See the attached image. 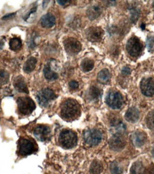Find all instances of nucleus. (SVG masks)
<instances>
[{
    "instance_id": "obj_1",
    "label": "nucleus",
    "mask_w": 154,
    "mask_h": 174,
    "mask_svg": "<svg viewBox=\"0 0 154 174\" xmlns=\"http://www.w3.org/2000/svg\"><path fill=\"white\" fill-rule=\"evenodd\" d=\"M81 114L80 106L77 101L69 98L62 103L61 106V116L64 120L71 121L79 117Z\"/></svg>"
},
{
    "instance_id": "obj_2",
    "label": "nucleus",
    "mask_w": 154,
    "mask_h": 174,
    "mask_svg": "<svg viewBox=\"0 0 154 174\" xmlns=\"http://www.w3.org/2000/svg\"><path fill=\"white\" fill-rule=\"evenodd\" d=\"M77 135L72 130L64 129L61 132L59 137L60 145L64 148L70 149L74 147L77 143Z\"/></svg>"
},
{
    "instance_id": "obj_3",
    "label": "nucleus",
    "mask_w": 154,
    "mask_h": 174,
    "mask_svg": "<svg viewBox=\"0 0 154 174\" xmlns=\"http://www.w3.org/2000/svg\"><path fill=\"white\" fill-rule=\"evenodd\" d=\"M18 111L23 116L29 115L35 109V104L31 98L28 97H22L17 99Z\"/></svg>"
},
{
    "instance_id": "obj_4",
    "label": "nucleus",
    "mask_w": 154,
    "mask_h": 174,
    "mask_svg": "<svg viewBox=\"0 0 154 174\" xmlns=\"http://www.w3.org/2000/svg\"><path fill=\"white\" fill-rule=\"evenodd\" d=\"M102 133L96 129H87L84 133V140L87 145L94 146L98 145L102 140Z\"/></svg>"
},
{
    "instance_id": "obj_5",
    "label": "nucleus",
    "mask_w": 154,
    "mask_h": 174,
    "mask_svg": "<svg viewBox=\"0 0 154 174\" xmlns=\"http://www.w3.org/2000/svg\"><path fill=\"white\" fill-rule=\"evenodd\" d=\"M143 44L136 36L131 37L126 43V50L131 56L136 57L141 54Z\"/></svg>"
},
{
    "instance_id": "obj_6",
    "label": "nucleus",
    "mask_w": 154,
    "mask_h": 174,
    "mask_svg": "<svg viewBox=\"0 0 154 174\" xmlns=\"http://www.w3.org/2000/svg\"><path fill=\"white\" fill-rule=\"evenodd\" d=\"M55 98H56V94L54 93V91L49 88L41 90L36 96L38 103L44 107L47 106L51 102L55 99Z\"/></svg>"
},
{
    "instance_id": "obj_7",
    "label": "nucleus",
    "mask_w": 154,
    "mask_h": 174,
    "mask_svg": "<svg viewBox=\"0 0 154 174\" xmlns=\"http://www.w3.org/2000/svg\"><path fill=\"white\" fill-rule=\"evenodd\" d=\"M106 102L113 109H119L122 106L123 100L120 93L116 91H111L108 93L106 98Z\"/></svg>"
},
{
    "instance_id": "obj_8",
    "label": "nucleus",
    "mask_w": 154,
    "mask_h": 174,
    "mask_svg": "<svg viewBox=\"0 0 154 174\" xmlns=\"http://www.w3.org/2000/svg\"><path fill=\"white\" fill-rule=\"evenodd\" d=\"M36 144L30 139L23 138L19 144V152L22 155H30L36 151Z\"/></svg>"
},
{
    "instance_id": "obj_9",
    "label": "nucleus",
    "mask_w": 154,
    "mask_h": 174,
    "mask_svg": "<svg viewBox=\"0 0 154 174\" xmlns=\"http://www.w3.org/2000/svg\"><path fill=\"white\" fill-rule=\"evenodd\" d=\"M64 45L68 54L74 55L79 53L81 49V44L79 41L74 38L70 37L64 40Z\"/></svg>"
},
{
    "instance_id": "obj_10",
    "label": "nucleus",
    "mask_w": 154,
    "mask_h": 174,
    "mask_svg": "<svg viewBox=\"0 0 154 174\" xmlns=\"http://www.w3.org/2000/svg\"><path fill=\"white\" fill-rule=\"evenodd\" d=\"M34 135L38 140L46 141L51 136V129L46 125H38L34 129Z\"/></svg>"
},
{
    "instance_id": "obj_11",
    "label": "nucleus",
    "mask_w": 154,
    "mask_h": 174,
    "mask_svg": "<svg viewBox=\"0 0 154 174\" xmlns=\"http://www.w3.org/2000/svg\"><path fill=\"white\" fill-rule=\"evenodd\" d=\"M109 147L114 151H120L126 146V141L122 135L115 134L111 137L109 142Z\"/></svg>"
},
{
    "instance_id": "obj_12",
    "label": "nucleus",
    "mask_w": 154,
    "mask_h": 174,
    "mask_svg": "<svg viewBox=\"0 0 154 174\" xmlns=\"http://www.w3.org/2000/svg\"><path fill=\"white\" fill-rule=\"evenodd\" d=\"M85 34H86L87 39L90 42H96L102 39L104 33H103V29L100 27H93L87 29Z\"/></svg>"
},
{
    "instance_id": "obj_13",
    "label": "nucleus",
    "mask_w": 154,
    "mask_h": 174,
    "mask_svg": "<svg viewBox=\"0 0 154 174\" xmlns=\"http://www.w3.org/2000/svg\"><path fill=\"white\" fill-rule=\"evenodd\" d=\"M141 92L146 97L154 95V81L152 78H144L141 82Z\"/></svg>"
},
{
    "instance_id": "obj_14",
    "label": "nucleus",
    "mask_w": 154,
    "mask_h": 174,
    "mask_svg": "<svg viewBox=\"0 0 154 174\" xmlns=\"http://www.w3.org/2000/svg\"><path fill=\"white\" fill-rule=\"evenodd\" d=\"M131 139L134 146L135 147H141L146 142L147 136L144 132L142 131H135L131 136Z\"/></svg>"
},
{
    "instance_id": "obj_15",
    "label": "nucleus",
    "mask_w": 154,
    "mask_h": 174,
    "mask_svg": "<svg viewBox=\"0 0 154 174\" xmlns=\"http://www.w3.org/2000/svg\"><path fill=\"white\" fill-rule=\"evenodd\" d=\"M14 86L18 91L22 93H28V88L26 81L22 76H19L15 78L14 81Z\"/></svg>"
},
{
    "instance_id": "obj_16",
    "label": "nucleus",
    "mask_w": 154,
    "mask_h": 174,
    "mask_svg": "<svg viewBox=\"0 0 154 174\" xmlns=\"http://www.w3.org/2000/svg\"><path fill=\"white\" fill-rule=\"evenodd\" d=\"M111 131L113 132L114 135H122L124 132L126 131V125L119 120H115L111 121Z\"/></svg>"
},
{
    "instance_id": "obj_17",
    "label": "nucleus",
    "mask_w": 154,
    "mask_h": 174,
    "mask_svg": "<svg viewBox=\"0 0 154 174\" xmlns=\"http://www.w3.org/2000/svg\"><path fill=\"white\" fill-rule=\"evenodd\" d=\"M139 111L135 107H131L128 109L125 114V118L128 121L131 123H135L139 119Z\"/></svg>"
},
{
    "instance_id": "obj_18",
    "label": "nucleus",
    "mask_w": 154,
    "mask_h": 174,
    "mask_svg": "<svg viewBox=\"0 0 154 174\" xmlns=\"http://www.w3.org/2000/svg\"><path fill=\"white\" fill-rule=\"evenodd\" d=\"M55 23H56V19L51 14H47L41 19V24L42 27L47 28H50L54 26Z\"/></svg>"
},
{
    "instance_id": "obj_19",
    "label": "nucleus",
    "mask_w": 154,
    "mask_h": 174,
    "mask_svg": "<svg viewBox=\"0 0 154 174\" xmlns=\"http://www.w3.org/2000/svg\"><path fill=\"white\" fill-rule=\"evenodd\" d=\"M102 14V9L97 5H94L87 10V16L91 20H94L99 17Z\"/></svg>"
},
{
    "instance_id": "obj_20",
    "label": "nucleus",
    "mask_w": 154,
    "mask_h": 174,
    "mask_svg": "<svg viewBox=\"0 0 154 174\" xmlns=\"http://www.w3.org/2000/svg\"><path fill=\"white\" fill-rule=\"evenodd\" d=\"M111 73L107 68H103L98 74L97 80L98 82L102 84H106L111 79Z\"/></svg>"
},
{
    "instance_id": "obj_21",
    "label": "nucleus",
    "mask_w": 154,
    "mask_h": 174,
    "mask_svg": "<svg viewBox=\"0 0 154 174\" xmlns=\"http://www.w3.org/2000/svg\"><path fill=\"white\" fill-rule=\"evenodd\" d=\"M146 171L141 162H135L131 168V174H146Z\"/></svg>"
},
{
    "instance_id": "obj_22",
    "label": "nucleus",
    "mask_w": 154,
    "mask_h": 174,
    "mask_svg": "<svg viewBox=\"0 0 154 174\" xmlns=\"http://www.w3.org/2000/svg\"><path fill=\"white\" fill-rule=\"evenodd\" d=\"M44 74L46 79L49 81H54L58 78V74L53 71L49 65H46L44 68Z\"/></svg>"
},
{
    "instance_id": "obj_23",
    "label": "nucleus",
    "mask_w": 154,
    "mask_h": 174,
    "mask_svg": "<svg viewBox=\"0 0 154 174\" xmlns=\"http://www.w3.org/2000/svg\"><path fill=\"white\" fill-rule=\"evenodd\" d=\"M91 174H100L103 171V166L98 161H94L89 169Z\"/></svg>"
},
{
    "instance_id": "obj_24",
    "label": "nucleus",
    "mask_w": 154,
    "mask_h": 174,
    "mask_svg": "<svg viewBox=\"0 0 154 174\" xmlns=\"http://www.w3.org/2000/svg\"><path fill=\"white\" fill-rule=\"evenodd\" d=\"M36 59L34 57H30L26 61L24 66V71L26 73H30L35 68Z\"/></svg>"
},
{
    "instance_id": "obj_25",
    "label": "nucleus",
    "mask_w": 154,
    "mask_h": 174,
    "mask_svg": "<svg viewBox=\"0 0 154 174\" xmlns=\"http://www.w3.org/2000/svg\"><path fill=\"white\" fill-rule=\"evenodd\" d=\"M94 66V62L93 60L90 59H85L82 61L81 64V66L82 70L85 72H90L91 70L93 69Z\"/></svg>"
},
{
    "instance_id": "obj_26",
    "label": "nucleus",
    "mask_w": 154,
    "mask_h": 174,
    "mask_svg": "<svg viewBox=\"0 0 154 174\" xmlns=\"http://www.w3.org/2000/svg\"><path fill=\"white\" fill-rule=\"evenodd\" d=\"M89 97L91 98V99L96 101V100H98V98L101 97L102 92H101V90L98 88V87L93 86H91L90 89H89Z\"/></svg>"
},
{
    "instance_id": "obj_27",
    "label": "nucleus",
    "mask_w": 154,
    "mask_h": 174,
    "mask_svg": "<svg viewBox=\"0 0 154 174\" xmlns=\"http://www.w3.org/2000/svg\"><path fill=\"white\" fill-rule=\"evenodd\" d=\"M22 45V42L19 38H12L10 39V49L13 51H18L21 49Z\"/></svg>"
},
{
    "instance_id": "obj_28",
    "label": "nucleus",
    "mask_w": 154,
    "mask_h": 174,
    "mask_svg": "<svg viewBox=\"0 0 154 174\" xmlns=\"http://www.w3.org/2000/svg\"><path fill=\"white\" fill-rule=\"evenodd\" d=\"M110 169H111V173L113 174H121L123 173L122 167L116 161H114L113 163L111 164Z\"/></svg>"
},
{
    "instance_id": "obj_29",
    "label": "nucleus",
    "mask_w": 154,
    "mask_h": 174,
    "mask_svg": "<svg viewBox=\"0 0 154 174\" xmlns=\"http://www.w3.org/2000/svg\"><path fill=\"white\" fill-rule=\"evenodd\" d=\"M131 13V20L133 23L137 22L140 16V10L137 7H132L130 11Z\"/></svg>"
},
{
    "instance_id": "obj_30",
    "label": "nucleus",
    "mask_w": 154,
    "mask_h": 174,
    "mask_svg": "<svg viewBox=\"0 0 154 174\" xmlns=\"http://www.w3.org/2000/svg\"><path fill=\"white\" fill-rule=\"evenodd\" d=\"M9 73L6 71L0 70V86L7 84L9 81Z\"/></svg>"
},
{
    "instance_id": "obj_31",
    "label": "nucleus",
    "mask_w": 154,
    "mask_h": 174,
    "mask_svg": "<svg viewBox=\"0 0 154 174\" xmlns=\"http://www.w3.org/2000/svg\"><path fill=\"white\" fill-rule=\"evenodd\" d=\"M146 123L149 129L154 130V110L148 114L146 118Z\"/></svg>"
},
{
    "instance_id": "obj_32",
    "label": "nucleus",
    "mask_w": 154,
    "mask_h": 174,
    "mask_svg": "<svg viewBox=\"0 0 154 174\" xmlns=\"http://www.w3.org/2000/svg\"><path fill=\"white\" fill-rule=\"evenodd\" d=\"M146 46L149 52H154V36H148L146 40Z\"/></svg>"
},
{
    "instance_id": "obj_33",
    "label": "nucleus",
    "mask_w": 154,
    "mask_h": 174,
    "mask_svg": "<svg viewBox=\"0 0 154 174\" xmlns=\"http://www.w3.org/2000/svg\"><path fill=\"white\" fill-rule=\"evenodd\" d=\"M131 68L128 67V66H124V67H123L122 68V70H121V73L123 75H125V76H127V75H129L131 74Z\"/></svg>"
},
{
    "instance_id": "obj_34",
    "label": "nucleus",
    "mask_w": 154,
    "mask_h": 174,
    "mask_svg": "<svg viewBox=\"0 0 154 174\" xmlns=\"http://www.w3.org/2000/svg\"><path fill=\"white\" fill-rule=\"evenodd\" d=\"M69 87L72 89H77L79 87V83L77 81H74V80L71 81L69 82Z\"/></svg>"
},
{
    "instance_id": "obj_35",
    "label": "nucleus",
    "mask_w": 154,
    "mask_h": 174,
    "mask_svg": "<svg viewBox=\"0 0 154 174\" xmlns=\"http://www.w3.org/2000/svg\"><path fill=\"white\" fill-rule=\"evenodd\" d=\"M57 2H58V3L60 4V5L65 6V5H66V4H68L69 3L70 1H66V0H65V1H63V0H61H61H58Z\"/></svg>"
},
{
    "instance_id": "obj_36",
    "label": "nucleus",
    "mask_w": 154,
    "mask_h": 174,
    "mask_svg": "<svg viewBox=\"0 0 154 174\" xmlns=\"http://www.w3.org/2000/svg\"><path fill=\"white\" fill-rule=\"evenodd\" d=\"M148 174H154V166H151L149 167L148 170Z\"/></svg>"
},
{
    "instance_id": "obj_37",
    "label": "nucleus",
    "mask_w": 154,
    "mask_h": 174,
    "mask_svg": "<svg viewBox=\"0 0 154 174\" xmlns=\"http://www.w3.org/2000/svg\"><path fill=\"white\" fill-rule=\"evenodd\" d=\"M15 13L10 14H9V15H6V16H4V17L3 18H2V19H8V18L13 17V16H15Z\"/></svg>"
},
{
    "instance_id": "obj_38",
    "label": "nucleus",
    "mask_w": 154,
    "mask_h": 174,
    "mask_svg": "<svg viewBox=\"0 0 154 174\" xmlns=\"http://www.w3.org/2000/svg\"><path fill=\"white\" fill-rule=\"evenodd\" d=\"M3 45H4V43L2 42H1V41H0V49H1L3 47Z\"/></svg>"
},
{
    "instance_id": "obj_39",
    "label": "nucleus",
    "mask_w": 154,
    "mask_h": 174,
    "mask_svg": "<svg viewBox=\"0 0 154 174\" xmlns=\"http://www.w3.org/2000/svg\"><path fill=\"white\" fill-rule=\"evenodd\" d=\"M141 28H142V29H145V24H142V25H141Z\"/></svg>"
},
{
    "instance_id": "obj_40",
    "label": "nucleus",
    "mask_w": 154,
    "mask_h": 174,
    "mask_svg": "<svg viewBox=\"0 0 154 174\" xmlns=\"http://www.w3.org/2000/svg\"><path fill=\"white\" fill-rule=\"evenodd\" d=\"M152 155L154 157V147L153 148V150H152Z\"/></svg>"
},
{
    "instance_id": "obj_41",
    "label": "nucleus",
    "mask_w": 154,
    "mask_h": 174,
    "mask_svg": "<svg viewBox=\"0 0 154 174\" xmlns=\"http://www.w3.org/2000/svg\"><path fill=\"white\" fill-rule=\"evenodd\" d=\"M153 6L154 7V2H153Z\"/></svg>"
}]
</instances>
